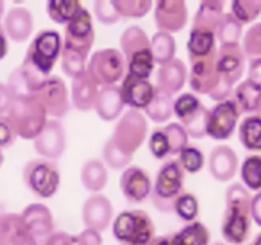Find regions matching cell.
Instances as JSON below:
<instances>
[{"instance_id":"6da1fadb","label":"cell","mask_w":261,"mask_h":245,"mask_svg":"<svg viewBox=\"0 0 261 245\" xmlns=\"http://www.w3.org/2000/svg\"><path fill=\"white\" fill-rule=\"evenodd\" d=\"M251 193L241 183H233L226 190V209L222 217L221 232L224 241L242 245L251 231Z\"/></svg>"},{"instance_id":"7a4b0ae2","label":"cell","mask_w":261,"mask_h":245,"mask_svg":"<svg viewBox=\"0 0 261 245\" xmlns=\"http://www.w3.org/2000/svg\"><path fill=\"white\" fill-rule=\"evenodd\" d=\"M120 51L126 63L127 76L149 79L155 63L150 50V38L143 28L127 27L120 37Z\"/></svg>"},{"instance_id":"3957f363","label":"cell","mask_w":261,"mask_h":245,"mask_svg":"<svg viewBox=\"0 0 261 245\" xmlns=\"http://www.w3.org/2000/svg\"><path fill=\"white\" fill-rule=\"evenodd\" d=\"M7 116L18 137L24 140H33L38 137L48 120L45 107L35 96L14 97Z\"/></svg>"},{"instance_id":"277c9868","label":"cell","mask_w":261,"mask_h":245,"mask_svg":"<svg viewBox=\"0 0 261 245\" xmlns=\"http://www.w3.org/2000/svg\"><path fill=\"white\" fill-rule=\"evenodd\" d=\"M185 173L177 160H167L157 171L150 201L162 213H172L176 198L184 191Z\"/></svg>"},{"instance_id":"5b68a950","label":"cell","mask_w":261,"mask_h":245,"mask_svg":"<svg viewBox=\"0 0 261 245\" xmlns=\"http://www.w3.org/2000/svg\"><path fill=\"white\" fill-rule=\"evenodd\" d=\"M112 235L121 245H147L155 236V226L145 211L127 209L114 219Z\"/></svg>"},{"instance_id":"8992f818","label":"cell","mask_w":261,"mask_h":245,"mask_svg":"<svg viewBox=\"0 0 261 245\" xmlns=\"http://www.w3.org/2000/svg\"><path fill=\"white\" fill-rule=\"evenodd\" d=\"M22 179L24 185L35 195L47 199L55 195L60 188V168L55 161L33 158L23 167Z\"/></svg>"},{"instance_id":"52a82bcc","label":"cell","mask_w":261,"mask_h":245,"mask_svg":"<svg viewBox=\"0 0 261 245\" xmlns=\"http://www.w3.org/2000/svg\"><path fill=\"white\" fill-rule=\"evenodd\" d=\"M61 48L63 40L60 33L55 30H42L31 41L23 61L48 77L60 58Z\"/></svg>"},{"instance_id":"ba28073f","label":"cell","mask_w":261,"mask_h":245,"mask_svg":"<svg viewBox=\"0 0 261 245\" xmlns=\"http://www.w3.org/2000/svg\"><path fill=\"white\" fill-rule=\"evenodd\" d=\"M87 73L97 86H116L126 74V63L119 48L105 47L92 54L87 65Z\"/></svg>"},{"instance_id":"9c48e42d","label":"cell","mask_w":261,"mask_h":245,"mask_svg":"<svg viewBox=\"0 0 261 245\" xmlns=\"http://www.w3.org/2000/svg\"><path fill=\"white\" fill-rule=\"evenodd\" d=\"M147 133L148 122L144 115L138 110L129 109L122 112L119 122L115 125L111 140L122 152L134 156L144 143Z\"/></svg>"},{"instance_id":"30bf717a","label":"cell","mask_w":261,"mask_h":245,"mask_svg":"<svg viewBox=\"0 0 261 245\" xmlns=\"http://www.w3.org/2000/svg\"><path fill=\"white\" fill-rule=\"evenodd\" d=\"M94 43V27L92 15L86 8H82L65 24L63 47L74 51L88 59L92 46Z\"/></svg>"},{"instance_id":"8fae6325","label":"cell","mask_w":261,"mask_h":245,"mask_svg":"<svg viewBox=\"0 0 261 245\" xmlns=\"http://www.w3.org/2000/svg\"><path fill=\"white\" fill-rule=\"evenodd\" d=\"M239 106L233 99L217 102L208 111L206 137L214 140H227L232 137L241 116Z\"/></svg>"},{"instance_id":"7c38bea8","label":"cell","mask_w":261,"mask_h":245,"mask_svg":"<svg viewBox=\"0 0 261 245\" xmlns=\"http://www.w3.org/2000/svg\"><path fill=\"white\" fill-rule=\"evenodd\" d=\"M33 96L45 107L47 116L61 119L70 111V101L66 84L60 77L50 76Z\"/></svg>"},{"instance_id":"4fadbf2b","label":"cell","mask_w":261,"mask_h":245,"mask_svg":"<svg viewBox=\"0 0 261 245\" xmlns=\"http://www.w3.org/2000/svg\"><path fill=\"white\" fill-rule=\"evenodd\" d=\"M189 20L188 5L184 0H160L154 5V22L158 32L173 35L185 28Z\"/></svg>"},{"instance_id":"5bb4252c","label":"cell","mask_w":261,"mask_h":245,"mask_svg":"<svg viewBox=\"0 0 261 245\" xmlns=\"http://www.w3.org/2000/svg\"><path fill=\"white\" fill-rule=\"evenodd\" d=\"M216 68L222 81L234 86L246 70V56L240 43L221 45L217 48Z\"/></svg>"},{"instance_id":"9a60e30c","label":"cell","mask_w":261,"mask_h":245,"mask_svg":"<svg viewBox=\"0 0 261 245\" xmlns=\"http://www.w3.org/2000/svg\"><path fill=\"white\" fill-rule=\"evenodd\" d=\"M36 152L46 160L55 161L66 150V133L59 120H47L42 132L33 139Z\"/></svg>"},{"instance_id":"2e32d148","label":"cell","mask_w":261,"mask_h":245,"mask_svg":"<svg viewBox=\"0 0 261 245\" xmlns=\"http://www.w3.org/2000/svg\"><path fill=\"white\" fill-rule=\"evenodd\" d=\"M122 195L129 203L138 204L149 198L153 183L147 170L139 166H129L121 174L119 180Z\"/></svg>"},{"instance_id":"e0dca14e","label":"cell","mask_w":261,"mask_h":245,"mask_svg":"<svg viewBox=\"0 0 261 245\" xmlns=\"http://www.w3.org/2000/svg\"><path fill=\"white\" fill-rule=\"evenodd\" d=\"M114 218V207L111 201L102 194H93L86 199L82 208V219L86 229L103 232L109 229Z\"/></svg>"},{"instance_id":"ac0fdd59","label":"cell","mask_w":261,"mask_h":245,"mask_svg":"<svg viewBox=\"0 0 261 245\" xmlns=\"http://www.w3.org/2000/svg\"><path fill=\"white\" fill-rule=\"evenodd\" d=\"M216 54L206 58L190 61V76L189 84L194 92L199 94H211L218 86L221 77L216 68Z\"/></svg>"},{"instance_id":"d6986e66","label":"cell","mask_w":261,"mask_h":245,"mask_svg":"<svg viewBox=\"0 0 261 245\" xmlns=\"http://www.w3.org/2000/svg\"><path fill=\"white\" fill-rule=\"evenodd\" d=\"M30 234L35 237L38 245H42L46 237L54 232V216L47 206L42 203H32L19 214Z\"/></svg>"},{"instance_id":"ffe728a7","label":"cell","mask_w":261,"mask_h":245,"mask_svg":"<svg viewBox=\"0 0 261 245\" xmlns=\"http://www.w3.org/2000/svg\"><path fill=\"white\" fill-rule=\"evenodd\" d=\"M120 89L125 106L138 111L147 109L155 93V86L149 79L135 78L127 74H125Z\"/></svg>"},{"instance_id":"44dd1931","label":"cell","mask_w":261,"mask_h":245,"mask_svg":"<svg viewBox=\"0 0 261 245\" xmlns=\"http://www.w3.org/2000/svg\"><path fill=\"white\" fill-rule=\"evenodd\" d=\"M239 163V156L233 148L227 144L216 145L209 155V173L217 181L227 183L237 174Z\"/></svg>"},{"instance_id":"7402d4cb","label":"cell","mask_w":261,"mask_h":245,"mask_svg":"<svg viewBox=\"0 0 261 245\" xmlns=\"http://www.w3.org/2000/svg\"><path fill=\"white\" fill-rule=\"evenodd\" d=\"M4 27L7 37L17 43L25 42L33 32L32 13L24 7H13L8 10L4 18Z\"/></svg>"},{"instance_id":"603a6c76","label":"cell","mask_w":261,"mask_h":245,"mask_svg":"<svg viewBox=\"0 0 261 245\" xmlns=\"http://www.w3.org/2000/svg\"><path fill=\"white\" fill-rule=\"evenodd\" d=\"M188 79V68L181 59L175 58L170 63L160 66L155 77V88L173 96L178 93L185 86Z\"/></svg>"},{"instance_id":"cb8c5ba5","label":"cell","mask_w":261,"mask_h":245,"mask_svg":"<svg viewBox=\"0 0 261 245\" xmlns=\"http://www.w3.org/2000/svg\"><path fill=\"white\" fill-rule=\"evenodd\" d=\"M0 245H38L17 213H0Z\"/></svg>"},{"instance_id":"d4e9b609","label":"cell","mask_w":261,"mask_h":245,"mask_svg":"<svg viewBox=\"0 0 261 245\" xmlns=\"http://www.w3.org/2000/svg\"><path fill=\"white\" fill-rule=\"evenodd\" d=\"M124 107L125 104L120 86L116 84V86L101 87L98 89L93 109L99 119H102L103 121H114V120L119 119L120 115H122Z\"/></svg>"},{"instance_id":"484cf974","label":"cell","mask_w":261,"mask_h":245,"mask_svg":"<svg viewBox=\"0 0 261 245\" xmlns=\"http://www.w3.org/2000/svg\"><path fill=\"white\" fill-rule=\"evenodd\" d=\"M97 94H98V86L87 73V70L76 78L71 79V104L78 111H91L96 102Z\"/></svg>"},{"instance_id":"4316f807","label":"cell","mask_w":261,"mask_h":245,"mask_svg":"<svg viewBox=\"0 0 261 245\" xmlns=\"http://www.w3.org/2000/svg\"><path fill=\"white\" fill-rule=\"evenodd\" d=\"M81 183L88 191L98 194L109 183V171L103 161L91 158L81 168Z\"/></svg>"},{"instance_id":"83f0119b","label":"cell","mask_w":261,"mask_h":245,"mask_svg":"<svg viewBox=\"0 0 261 245\" xmlns=\"http://www.w3.org/2000/svg\"><path fill=\"white\" fill-rule=\"evenodd\" d=\"M223 14L224 2H221V0H204L199 4L191 28L216 32Z\"/></svg>"},{"instance_id":"f1b7e54d","label":"cell","mask_w":261,"mask_h":245,"mask_svg":"<svg viewBox=\"0 0 261 245\" xmlns=\"http://www.w3.org/2000/svg\"><path fill=\"white\" fill-rule=\"evenodd\" d=\"M216 32L191 28L188 41L189 60H198L217 53Z\"/></svg>"},{"instance_id":"f546056e","label":"cell","mask_w":261,"mask_h":245,"mask_svg":"<svg viewBox=\"0 0 261 245\" xmlns=\"http://www.w3.org/2000/svg\"><path fill=\"white\" fill-rule=\"evenodd\" d=\"M175 245H211V231L199 221L185 225L172 235Z\"/></svg>"},{"instance_id":"4dcf8cb0","label":"cell","mask_w":261,"mask_h":245,"mask_svg":"<svg viewBox=\"0 0 261 245\" xmlns=\"http://www.w3.org/2000/svg\"><path fill=\"white\" fill-rule=\"evenodd\" d=\"M260 96L261 87L250 82L249 79L237 84L236 88H233V93H232V99L239 106L241 114H250V112L256 111Z\"/></svg>"},{"instance_id":"1f68e13d","label":"cell","mask_w":261,"mask_h":245,"mask_svg":"<svg viewBox=\"0 0 261 245\" xmlns=\"http://www.w3.org/2000/svg\"><path fill=\"white\" fill-rule=\"evenodd\" d=\"M239 139L247 151H261V117L247 115L239 127Z\"/></svg>"},{"instance_id":"d6a6232c","label":"cell","mask_w":261,"mask_h":245,"mask_svg":"<svg viewBox=\"0 0 261 245\" xmlns=\"http://www.w3.org/2000/svg\"><path fill=\"white\" fill-rule=\"evenodd\" d=\"M150 50H152L153 60L154 63L160 64V66L170 63L175 59V37L165 32H155L150 40Z\"/></svg>"},{"instance_id":"836d02e7","label":"cell","mask_w":261,"mask_h":245,"mask_svg":"<svg viewBox=\"0 0 261 245\" xmlns=\"http://www.w3.org/2000/svg\"><path fill=\"white\" fill-rule=\"evenodd\" d=\"M144 112L153 122H157V124L167 122L173 115L172 96L155 88L154 97H153L152 102L148 105L147 109L144 110Z\"/></svg>"},{"instance_id":"e575fe53","label":"cell","mask_w":261,"mask_h":245,"mask_svg":"<svg viewBox=\"0 0 261 245\" xmlns=\"http://www.w3.org/2000/svg\"><path fill=\"white\" fill-rule=\"evenodd\" d=\"M82 8V3L76 0H50L46 3L48 18L58 24H68Z\"/></svg>"},{"instance_id":"d590c367","label":"cell","mask_w":261,"mask_h":245,"mask_svg":"<svg viewBox=\"0 0 261 245\" xmlns=\"http://www.w3.org/2000/svg\"><path fill=\"white\" fill-rule=\"evenodd\" d=\"M242 185L254 191L261 190V155H250L244 160L240 170Z\"/></svg>"},{"instance_id":"8d00e7d4","label":"cell","mask_w":261,"mask_h":245,"mask_svg":"<svg viewBox=\"0 0 261 245\" xmlns=\"http://www.w3.org/2000/svg\"><path fill=\"white\" fill-rule=\"evenodd\" d=\"M242 28L244 26L231 13H224L217 27L216 38L221 42V45L240 43L242 37Z\"/></svg>"},{"instance_id":"74e56055","label":"cell","mask_w":261,"mask_h":245,"mask_svg":"<svg viewBox=\"0 0 261 245\" xmlns=\"http://www.w3.org/2000/svg\"><path fill=\"white\" fill-rule=\"evenodd\" d=\"M173 212L177 214L180 219L185 222H193L199 214V202L198 198L193 193L182 191L180 195L176 198L173 204Z\"/></svg>"},{"instance_id":"f35d334b","label":"cell","mask_w":261,"mask_h":245,"mask_svg":"<svg viewBox=\"0 0 261 245\" xmlns=\"http://www.w3.org/2000/svg\"><path fill=\"white\" fill-rule=\"evenodd\" d=\"M231 14L242 26L254 22L261 14V0H234L231 4Z\"/></svg>"},{"instance_id":"ab89813d","label":"cell","mask_w":261,"mask_h":245,"mask_svg":"<svg viewBox=\"0 0 261 245\" xmlns=\"http://www.w3.org/2000/svg\"><path fill=\"white\" fill-rule=\"evenodd\" d=\"M121 18H143L152 9L150 0H112Z\"/></svg>"},{"instance_id":"60d3db41","label":"cell","mask_w":261,"mask_h":245,"mask_svg":"<svg viewBox=\"0 0 261 245\" xmlns=\"http://www.w3.org/2000/svg\"><path fill=\"white\" fill-rule=\"evenodd\" d=\"M102 153H103V163L106 165V167H110L115 171L129 167L133 161V156L126 155L121 150H119L111 140V138L106 140Z\"/></svg>"},{"instance_id":"b9f144b4","label":"cell","mask_w":261,"mask_h":245,"mask_svg":"<svg viewBox=\"0 0 261 245\" xmlns=\"http://www.w3.org/2000/svg\"><path fill=\"white\" fill-rule=\"evenodd\" d=\"M61 69L70 79L76 78L87 70V58L74 51L61 48Z\"/></svg>"},{"instance_id":"7bdbcfd3","label":"cell","mask_w":261,"mask_h":245,"mask_svg":"<svg viewBox=\"0 0 261 245\" xmlns=\"http://www.w3.org/2000/svg\"><path fill=\"white\" fill-rule=\"evenodd\" d=\"M177 156V162L180 163L184 173H199L205 163V157H204L203 152L194 145H186Z\"/></svg>"},{"instance_id":"ee69618b","label":"cell","mask_w":261,"mask_h":245,"mask_svg":"<svg viewBox=\"0 0 261 245\" xmlns=\"http://www.w3.org/2000/svg\"><path fill=\"white\" fill-rule=\"evenodd\" d=\"M241 47L249 60L261 59V22L255 23L246 31Z\"/></svg>"},{"instance_id":"f6af8a7d","label":"cell","mask_w":261,"mask_h":245,"mask_svg":"<svg viewBox=\"0 0 261 245\" xmlns=\"http://www.w3.org/2000/svg\"><path fill=\"white\" fill-rule=\"evenodd\" d=\"M170 144L171 156L178 155L186 145H189V135L180 122H170L163 127Z\"/></svg>"},{"instance_id":"bcb514c9","label":"cell","mask_w":261,"mask_h":245,"mask_svg":"<svg viewBox=\"0 0 261 245\" xmlns=\"http://www.w3.org/2000/svg\"><path fill=\"white\" fill-rule=\"evenodd\" d=\"M148 147H149L153 157L157 158V160H163V158L171 156L170 144H168L167 135H166L163 127L153 130L149 140H148Z\"/></svg>"},{"instance_id":"7dc6e473","label":"cell","mask_w":261,"mask_h":245,"mask_svg":"<svg viewBox=\"0 0 261 245\" xmlns=\"http://www.w3.org/2000/svg\"><path fill=\"white\" fill-rule=\"evenodd\" d=\"M94 15L102 24H115L121 19L112 0H97L93 4Z\"/></svg>"},{"instance_id":"c3c4849f","label":"cell","mask_w":261,"mask_h":245,"mask_svg":"<svg viewBox=\"0 0 261 245\" xmlns=\"http://www.w3.org/2000/svg\"><path fill=\"white\" fill-rule=\"evenodd\" d=\"M18 138L17 132L13 127L12 121L7 115L0 116V148H8L14 144L15 139Z\"/></svg>"},{"instance_id":"681fc988","label":"cell","mask_w":261,"mask_h":245,"mask_svg":"<svg viewBox=\"0 0 261 245\" xmlns=\"http://www.w3.org/2000/svg\"><path fill=\"white\" fill-rule=\"evenodd\" d=\"M42 245H75V236L65 231H54L46 237Z\"/></svg>"},{"instance_id":"f907efd6","label":"cell","mask_w":261,"mask_h":245,"mask_svg":"<svg viewBox=\"0 0 261 245\" xmlns=\"http://www.w3.org/2000/svg\"><path fill=\"white\" fill-rule=\"evenodd\" d=\"M75 245H102V236L94 230L84 229L75 236Z\"/></svg>"},{"instance_id":"816d5d0a","label":"cell","mask_w":261,"mask_h":245,"mask_svg":"<svg viewBox=\"0 0 261 245\" xmlns=\"http://www.w3.org/2000/svg\"><path fill=\"white\" fill-rule=\"evenodd\" d=\"M13 99H14V96L12 94L10 89L8 88L7 83H0V116L8 114Z\"/></svg>"},{"instance_id":"f5cc1de1","label":"cell","mask_w":261,"mask_h":245,"mask_svg":"<svg viewBox=\"0 0 261 245\" xmlns=\"http://www.w3.org/2000/svg\"><path fill=\"white\" fill-rule=\"evenodd\" d=\"M247 79L256 84V86L261 87V59H251V60H249Z\"/></svg>"},{"instance_id":"db71d44e","label":"cell","mask_w":261,"mask_h":245,"mask_svg":"<svg viewBox=\"0 0 261 245\" xmlns=\"http://www.w3.org/2000/svg\"><path fill=\"white\" fill-rule=\"evenodd\" d=\"M251 217L252 221L261 227V190L251 198Z\"/></svg>"},{"instance_id":"11a10c76","label":"cell","mask_w":261,"mask_h":245,"mask_svg":"<svg viewBox=\"0 0 261 245\" xmlns=\"http://www.w3.org/2000/svg\"><path fill=\"white\" fill-rule=\"evenodd\" d=\"M8 51H9V42H8V37L4 31V27H3L2 22H0V60H3L7 56Z\"/></svg>"},{"instance_id":"9f6ffc18","label":"cell","mask_w":261,"mask_h":245,"mask_svg":"<svg viewBox=\"0 0 261 245\" xmlns=\"http://www.w3.org/2000/svg\"><path fill=\"white\" fill-rule=\"evenodd\" d=\"M147 245H175L172 240V235H162V236H154Z\"/></svg>"},{"instance_id":"6f0895ef","label":"cell","mask_w":261,"mask_h":245,"mask_svg":"<svg viewBox=\"0 0 261 245\" xmlns=\"http://www.w3.org/2000/svg\"><path fill=\"white\" fill-rule=\"evenodd\" d=\"M251 245H261V232H259V234L255 236L254 241L251 242Z\"/></svg>"},{"instance_id":"680465c9","label":"cell","mask_w":261,"mask_h":245,"mask_svg":"<svg viewBox=\"0 0 261 245\" xmlns=\"http://www.w3.org/2000/svg\"><path fill=\"white\" fill-rule=\"evenodd\" d=\"M4 9H5V3L3 0H0V22H2V18L4 15Z\"/></svg>"},{"instance_id":"91938a15","label":"cell","mask_w":261,"mask_h":245,"mask_svg":"<svg viewBox=\"0 0 261 245\" xmlns=\"http://www.w3.org/2000/svg\"><path fill=\"white\" fill-rule=\"evenodd\" d=\"M255 115H257V116L261 117V96L259 99V104H257V107H256V111H255Z\"/></svg>"},{"instance_id":"94428289","label":"cell","mask_w":261,"mask_h":245,"mask_svg":"<svg viewBox=\"0 0 261 245\" xmlns=\"http://www.w3.org/2000/svg\"><path fill=\"white\" fill-rule=\"evenodd\" d=\"M3 163H4V155H3V151L2 148H0V168H2Z\"/></svg>"},{"instance_id":"6125c7cd","label":"cell","mask_w":261,"mask_h":245,"mask_svg":"<svg viewBox=\"0 0 261 245\" xmlns=\"http://www.w3.org/2000/svg\"><path fill=\"white\" fill-rule=\"evenodd\" d=\"M212 245H227V244L226 242H222V241H216V242H213Z\"/></svg>"},{"instance_id":"be15d7a7","label":"cell","mask_w":261,"mask_h":245,"mask_svg":"<svg viewBox=\"0 0 261 245\" xmlns=\"http://www.w3.org/2000/svg\"><path fill=\"white\" fill-rule=\"evenodd\" d=\"M249 245H251V244H249Z\"/></svg>"}]
</instances>
